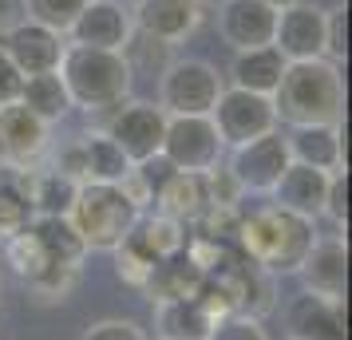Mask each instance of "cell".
<instances>
[{
    "label": "cell",
    "instance_id": "obj_1",
    "mask_svg": "<svg viewBox=\"0 0 352 340\" xmlns=\"http://www.w3.org/2000/svg\"><path fill=\"white\" fill-rule=\"evenodd\" d=\"M313 242H317L313 222L301 218V214L281 210V206H273V202L261 206V210H254V214H241L238 234H234V245H238L254 265H261L270 277L297 273Z\"/></svg>",
    "mask_w": 352,
    "mask_h": 340
},
{
    "label": "cell",
    "instance_id": "obj_2",
    "mask_svg": "<svg viewBox=\"0 0 352 340\" xmlns=\"http://www.w3.org/2000/svg\"><path fill=\"white\" fill-rule=\"evenodd\" d=\"M273 111L285 127H313V123H340L344 115V76L333 60H297L273 91Z\"/></svg>",
    "mask_w": 352,
    "mask_h": 340
},
{
    "label": "cell",
    "instance_id": "obj_3",
    "mask_svg": "<svg viewBox=\"0 0 352 340\" xmlns=\"http://www.w3.org/2000/svg\"><path fill=\"white\" fill-rule=\"evenodd\" d=\"M56 71L64 80L67 95H72V107L91 115L119 107L131 95V83H135V67H131L127 52L83 48V44H67Z\"/></svg>",
    "mask_w": 352,
    "mask_h": 340
},
{
    "label": "cell",
    "instance_id": "obj_4",
    "mask_svg": "<svg viewBox=\"0 0 352 340\" xmlns=\"http://www.w3.org/2000/svg\"><path fill=\"white\" fill-rule=\"evenodd\" d=\"M72 226L83 238L87 253H115L119 245L131 238V229L139 226L143 214L127 202L119 186H103V182H80V194L72 202Z\"/></svg>",
    "mask_w": 352,
    "mask_h": 340
},
{
    "label": "cell",
    "instance_id": "obj_5",
    "mask_svg": "<svg viewBox=\"0 0 352 340\" xmlns=\"http://www.w3.org/2000/svg\"><path fill=\"white\" fill-rule=\"evenodd\" d=\"M222 71L198 60V56H178L162 67L159 76V107L166 115H210L222 95Z\"/></svg>",
    "mask_w": 352,
    "mask_h": 340
},
{
    "label": "cell",
    "instance_id": "obj_6",
    "mask_svg": "<svg viewBox=\"0 0 352 340\" xmlns=\"http://www.w3.org/2000/svg\"><path fill=\"white\" fill-rule=\"evenodd\" d=\"M226 146L218 139V127L210 115H166L162 135V159L182 174H210L222 166Z\"/></svg>",
    "mask_w": 352,
    "mask_h": 340
},
{
    "label": "cell",
    "instance_id": "obj_7",
    "mask_svg": "<svg viewBox=\"0 0 352 340\" xmlns=\"http://www.w3.org/2000/svg\"><path fill=\"white\" fill-rule=\"evenodd\" d=\"M214 127H218V139H222L226 150H234L241 143H254L261 135L277 131V111H273V99L270 95H257V91H241V87H230L226 83L218 103H214Z\"/></svg>",
    "mask_w": 352,
    "mask_h": 340
},
{
    "label": "cell",
    "instance_id": "obj_8",
    "mask_svg": "<svg viewBox=\"0 0 352 340\" xmlns=\"http://www.w3.org/2000/svg\"><path fill=\"white\" fill-rule=\"evenodd\" d=\"M103 135L111 139L131 162H143L162 155V135H166V111L146 99H123L111 111Z\"/></svg>",
    "mask_w": 352,
    "mask_h": 340
},
{
    "label": "cell",
    "instance_id": "obj_9",
    "mask_svg": "<svg viewBox=\"0 0 352 340\" xmlns=\"http://www.w3.org/2000/svg\"><path fill=\"white\" fill-rule=\"evenodd\" d=\"M289 143L281 131H270L254 143H241L230 150V174L241 186V194H273V186L289 170Z\"/></svg>",
    "mask_w": 352,
    "mask_h": 340
},
{
    "label": "cell",
    "instance_id": "obj_10",
    "mask_svg": "<svg viewBox=\"0 0 352 340\" xmlns=\"http://www.w3.org/2000/svg\"><path fill=\"white\" fill-rule=\"evenodd\" d=\"M52 150V127L40 123L24 103L0 107V166L36 170Z\"/></svg>",
    "mask_w": 352,
    "mask_h": 340
},
{
    "label": "cell",
    "instance_id": "obj_11",
    "mask_svg": "<svg viewBox=\"0 0 352 340\" xmlns=\"http://www.w3.org/2000/svg\"><path fill=\"white\" fill-rule=\"evenodd\" d=\"M67 44L83 48H107L127 52L135 44V20H131L127 0H87L76 24L67 28Z\"/></svg>",
    "mask_w": 352,
    "mask_h": 340
},
{
    "label": "cell",
    "instance_id": "obj_12",
    "mask_svg": "<svg viewBox=\"0 0 352 340\" xmlns=\"http://www.w3.org/2000/svg\"><path fill=\"white\" fill-rule=\"evenodd\" d=\"M131 20H135V36L175 48L198 32V24L206 20V4L202 0H135Z\"/></svg>",
    "mask_w": 352,
    "mask_h": 340
},
{
    "label": "cell",
    "instance_id": "obj_13",
    "mask_svg": "<svg viewBox=\"0 0 352 340\" xmlns=\"http://www.w3.org/2000/svg\"><path fill=\"white\" fill-rule=\"evenodd\" d=\"M0 48L8 52V60L16 64L20 76H44V71L60 67L67 36L52 32L44 24H36V20H16L8 32L0 36Z\"/></svg>",
    "mask_w": 352,
    "mask_h": 340
},
{
    "label": "cell",
    "instance_id": "obj_14",
    "mask_svg": "<svg viewBox=\"0 0 352 340\" xmlns=\"http://www.w3.org/2000/svg\"><path fill=\"white\" fill-rule=\"evenodd\" d=\"M273 48L285 56L289 64L297 60H324V8L297 0L277 12L273 24Z\"/></svg>",
    "mask_w": 352,
    "mask_h": 340
},
{
    "label": "cell",
    "instance_id": "obj_15",
    "mask_svg": "<svg viewBox=\"0 0 352 340\" xmlns=\"http://www.w3.org/2000/svg\"><path fill=\"white\" fill-rule=\"evenodd\" d=\"M273 24H277V8L261 0H222L214 12V28L222 44H230L234 52L273 44Z\"/></svg>",
    "mask_w": 352,
    "mask_h": 340
},
{
    "label": "cell",
    "instance_id": "obj_16",
    "mask_svg": "<svg viewBox=\"0 0 352 340\" xmlns=\"http://www.w3.org/2000/svg\"><path fill=\"white\" fill-rule=\"evenodd\" d=\"M289 340H349L344 301H329L317 293H297L285 308Z\"/></svg>",
    "mask_w": 352,
    "mask_h": 340
},
{
    "label": "cell",
    "instance_id": "obj_17",
    "mask_svg": "<svg viewBox=\"0 0 352 340\" xmlns=\"http://www.w3.org/2000/svg\"><path fill=\"white\" fill-rule=\"evenodd\" d=\"M297 277L305 281V293L344 301V285H349V245H344V238H317L309 245Z\"/></svg>",
    "mask_w": 352,
    "mask_h": 340
},
{
    "label": "cell",
    "instance_id": "obj_18",
    "mask_svg": "<svg viewBox=\"0 0 352 340\" xmlns=\"http://www.w3.org/2000/svg\"><path fill=\"white\" fill-rule=\"evenodd\" d=\"M289 159L313 166V170H344V131L340 123H313V127H293L285 135Z\"/></svg>",
    "mask_w": 352,
    "mask_h": 340
},
{
    "label": "cell",
    "instance_id": "obj_19",
    "mask_svg": "<svg viewBox=\"0 0 352 340\" xmlns=\"http://www.w3.org/2000/svg\"><path fill=\"white\" fill-rule=\"evenodd\" d=\"M324 194H329V174L301 166V162H289V170L281 174V182L273 186V206H281L289 214H301L309 222H317L324 214Z\"/></svg>",
    "mask_w": 352,
    "mask_h": 340
},
{
    "label": "cell",
    "instance_id": "obj_20",
    "mask_svg": "<svg viewBox=\"0 0 352 340\" xmlns=\"http://www.w3.org/2000/svg\"><path fill=\"white\" fill-rule=\"evenodd\" d=\"M285 67H289V60L273 48V44L234 52V64H230V87L257 91V95H273L277 83H281V76H285Z\"/></svg>",
    "mask_w": 352,
    "mask_h": 340
},
{
    "label": "cell",
    "instance_id": "obj_21",
    "mask_svg": "<svg viewBox=\"0 0 352 340\" xmlns=\"http://www.w3.org/2000/svg\"><path fill=\"white\" fill-rule=\"evenodd\" d=\"M214 324H218L214 313L198 297L155 305V332H159V340H210Z\"/></svg>",
    "mask_w": 352,
    "mask_h": 340
},
{
    "label": "cell",
    "instance_id": "obj_22",
    "mask_svg": "<svg viewBox=\"0 0 352 340\" xmlns=\"http://www.w3.org/2000/svg\"><path fill=\"white\" fill-rule=\"evenodd\" d=\"M210 186H206V174H182L178 170L175 179L166 182L155 198V214H166L182 226H194L202 214L210 210Z\"/></svg>",
    "mask_w": 352,
    "mask_h": 340
},
{
    "label": "cell",
    "instance_id": "obj_23",
    "mask_svg": "<svg viewBox=\"0 0 352 340\" xmlns=\"http://www.w3.org/2000/svg\"><path fill=\"white\" fill-rule=\"evenodd\" d=\"M76 194H80V182L60 174L56 166H36V170H28V202H32L36 218H67Z\"/></svg>",
    "mask_w": 352,
    "mask_h": 340
},
{
    "label": "cell",
    "instance_id": "obj_24",
    "mask_svg": "<svg viewBox=\"0 0 352 340\" xmlns=\"http://www.w3.org/2000/svg\"><path fill=\"white\" fill-rule=\"evenodd\" d=\"M16 103H24V107H28V111L40 119V123H48V127L64 123L67 115L76 111V107H72V95H67V87H64V80H60V71L24 76Z\"/></svg>",
    "mask_w": 352,
    "mask_h": 340
},
{
    "label": "cell",
    "instance_id": "obj_25",
    "mask_svg": "<svg viewBox=\"0 0 352 340\" xmlns=\"http://www.w3.org/2000/svg\"><path fill=\"white\" fill-rule=\"evenodd\" d=\"M202 285H206V273H202V269H198L186 253H178V258H166V261H159V265H155L146 293H151V301H155V305H162V301L198 297V293H202Z\"/></svg>",
    "mask_w": 352,
    "mask_h": 340
},
{
    "label": "cell",
    "instance_id": "obj_26",
    "mask_svg": "<svg viewBox=\"0 0 352 340\" xmlns=\"http://www.w3.org/2000/svg\"><path fill=\"white\" fill-rule=\"evenodd\" d=\"M131 242L139 245L151 261H166V258L186 253L190 234H186L182 222L166 218V214H143V218H139V226L131 229Z\"/></svg>",
    "mask_w": 352,
    "mask_h": 340
},
{
    "label": "cell",
    "instance_id": "obj_27",
    "mask_svg": "<svg viewBox=\"0 0 352 340\" xmlns=\"http://www.w3.org/2000/svg\"><path fill=\"white\" fill-rule=\"evenodd\" d=\"M28 229L36 234L40 249L48 253L52 265H67V269H80L83 258H87V245L83 238L76 234L72 218H32Z\"/></svg>",
    "mask_w": 352,
    "mask_h": 340
},
{
    "label": "cell",
    "instance_id": "obj_28",
    "mask_svg": "<svg viewBox=\"0 0 352 340\" xmlns=\"http://www.w3.org/2000/svg\"><path fill=\"white\" fill-rule=\"evenodd\" d=\"M83 146V182H103V186H119L127 179V170L135 162L119 150V146L103 135V131H91V135H80Z\"/></svg>",
    "mask_w": 352,
    "mask_h": 340
},
{
    "label": "cell",
    "instance_id": "obj_29",
    "mask_svg": "<svg viewBox=\"0 0 352 340\" xmlns=\"http://www.w3.org/2000/svg\"><path fill=\"white\" fill-rule=\"evenodd\" d=\"M32 202H28V170L0 166V242L12 238L32 222Z\"/></svg>",
    "mask_w": 352,
    "mask_h": 340
},
{
    "label": "cell",
    "instance_id": "obj_30",
    "mask_svg": "<svg viewBox=\"0 0 352 340\" xmlns=\"http://www.w3.org/2000/svg\"><path fill=\"white\" fill-rule=\"evenodd\" d=\"M0 258L8 261L12 273L24 277V281H36V277L52 265L48 253H44L40 242H36L32 229H20V234H12V238H4V242H0Z\"/></svg>",
    "mask_w": 352,
    "mask_h": 340
},
{
    "label": "cell",
    "instance_id": "obj_31",
    "mask_svg": "<svg viewBox=\"0 0 352 340\" xmlns=\"http://www.w3.org/2000/svg\"><path fill=\"white\" fill-rule=\"evenodd\" d=\"M83 4L87 0H20V12H24V20H36L52 32L67 36V28L83 12Z\"/></svg>",
    "mask_w": 352,
    "mask_h": 340
},
{
    "label": "cell",
    "instance_id": "obj_32",
    "mask_svg": "<svg viewBox=\"0 0 352 340\" xmlns=\"http://www.w3.org/2000/svg\"><path fill=\"white\" fill-rule=\"evenodd\" d=\"M155 265H159V261H151L139 245L131 242V238L115 249V273H119V281H123V285H131V289H143L146 293Z\"/></svg>",
    "mask_w": 352,
    "mask_h": 340
},
{
    "label": "cell",
    "instance_id": "obj_33",
    "mask_svg": "<svg viewBox=\"0 0 352 340\" xmlns=\"http://www.w3.org/2000/svg\"><path fill=\"white\" fill-rule=\"evenodd\" d=\"M76 281H80V269H67V265H48V269L36 277V281H28V285H32V293L40 297V301L56 305V301H67V297H72Z\"/></svg>",
    "mask_w": 352,
    "mask_h": 340
},
{
    "label": "cell",
    "instance_id": "obj_34",
    "mask_svg": "<svg viewBox=\"0 0 352 340\" xmlns=\"http://www.w3.org/2000/svg\"><path fill=\"white\" fill-rule=\"evenodd\" d=\"M349 56V8H329L324 12V60L340 64Z\"/></svg>",
    "mask_w": 352,
    "mask_h": 340
},
{
    "label": "cell",
    "instance_id": "obj_35",
    "mask_svg": "<svg viewBox=\"0 0 352 340\" xmlns=\"http://www.w3.org/2000/svg\"><path fill=\"white\" fill-rule=\"evenodd\" d=\"M340 234L349 229V170H333L329 174V194H324V214Z\"/></svg>",
    "mask_w": 352,
    "mask_h": 340
},
{
    "label": "cell",
    "instance_id": "obj_36",
    "mask_svg": "<svg viewBox=\"0 0 352 340\" xmlns=\"http://www.w3.org/2000/svg\"><path fill=\"white\" fill-rule=\"evenodd\" d=\"M80 340H146V332L143 324L127 321V317H107V321L87 324Z\"/></svg>",
    "mask_w": 352,
    "mask_h": 340
},
{
    "label": "cell",
    "instance_id": "obj_37",
    "mask_svg": "<svg viewBox=\"0 0 352 340\" xmlns=\"http://www.w3.org/2000/svg\"><path fill=\"white\" fill-rule=\"evenodd\" d=\"M210 340H270V337H265V328H261V321H257V317L234 313V317H226V321L214 324Z\"/></svg>",
    "mask_w": 352,
    "mask_h": 340
},
{
    "label": "cell",
    "instance_id": "obj_38",
    "mask_svg": "<svg viewBox=\"0 0 352 340\" xmlns=\"http://www.w3.org/2000/svg\"><path fill=\"white\" fill-rule=\"evenodd\" d=\"M135 174H139V182H143L146 190H151V198H159V190L166 186V182L175 179L178 170L170 166V162L162 159V155H155V159H143L135 162Z\"/></svg>",
    "mask_w": 352,
    "mask_h": 340
},
{
    "label": "cell",
    "instance_id": "obj_39",
    "mask_svg": "<svg viewBox=\"0 0 352 340\" xmlns=\"http://www.w3.org/2000/svg\"><path fill=\"white\" fill-rule=\"evenodd\" d=\"M20 83H24V76H20L16 64L8 60V52L0 48V107H8V103L20 99Z\"/></svg>",
    "mask_w": 352,
    "mask_h": 340
},
{
    "label": "cell",
    "instance_id": "obj_40",
    "mask_svg": "<svg viewBox=\"0 0 352 340\" xmlns=\"http://www.w3.org/2000/svg\"><path fill=\"white\" fill-rule=\"evenodd\" d=\"M60 174H67V179H76V182H83V146H80V135L72 139V143L56 155V162H52Z\"/></svg>",
    "mask_w": 352,
    "mask_h": 340
},
{
    "label": "cell",
    "instance_id": "obj_41",
    "mask_svg": "<svg viewBox=\"0 0 352 340\" xmlns=\"http://www.w3.org/2000/svg\"><path fill=\"white\" fill-rule=\"evenodd\" d=\"M20 16V0H0V36L8 32Z\"/></svg>",
    "mask_w": 352,
    "mask_h": 340
},
{
    "label": "cell",
    "instance_id": "obj_42",
    "mask_svg": "<svg viewBox=\"0 0 352 340\" xmlns=\"http://www.w3.org/2000/svg\"><path fill=\"white\" fill-rule=\"evenodd\" d=\"M261 4H270V8H277V12H281V8H289V4H297V0H261Z\"/></svg>",
    "mask_w": 352,
    "mask_h": 340
},
{
    "label": "cell",
    "instance_id": "obj_43",
    "mask_svg": "<svg viewBox=\"0 0 352 340\" xmlns=\"http://www.w3.org/2000/svg\"><path fill=\"white\" fill-rule=\"evenodd\" d=\"M202 4H214V8H218V4H222V0H202Z\"/></svg>",
    "mask_w": 352,
    "mask_h": 340
},
{
    "label": "cell",
    "instance_id": "obj_44",
    "mask_svg": "<svg viewBox=\"0 0 352 340\" xmlns=\"http://www.w3.org/2000/svg\"><path fill=\"white\" fill-rule=\"evenodd\" d=\"M0 297H4V273H0Z\"/></svg>",
    "mask_w": 352,
    "mask_h": 340
}]
</instances>
